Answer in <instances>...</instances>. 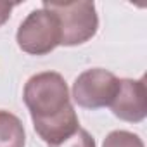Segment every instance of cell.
<instances>
[{
	"label": "cell",
	"instance_id": "2",
	"mask_svg": "<svg viewBox=\"0 0 147 147\" xmlns=\"http://www.w3.org/2000/svg\"><path fill=\"white\" fill-rule=\"evenodd\" d=\"M43 7L52 11L59 19L61 45L85 43L99 28L94 2H45Z\"/></svg>",
	"mask_w": 147,
	"mask_h": 147
},
{
	"label": "cell",
	"instance_id": "7",
	"mask_svg": "<svg viewBox=\"0 0 147 147\" xmlns=\"http://www.w3.org/2000/svg\"><path fill=\"white\" fill-rule=\"evenodd\" d=\"M23 123L9 111H0V147H24Z\"/></svg>",
	"mask_w": 147,
	"mask_h": 147
},
{
	"label": "cell",
	"instance_id": "10",
	"mask_svg": "<svg viewBox=\"0 0 147 147\" xmlns=\"http://www.w3.org/2000/svg\"><path fill=\"white\" fill-rule=\"evenodd\" d=\"M16 7V4H9V2H0V26H2L7 19H9V16H11V12H12V9Z\"/></svg>",
	"mask_w": 147,
	"mask_h": 147
},
{
	"label": "cell",
	"instance_id": "9",
	"mask_svg": "<svg viewBox=\"0 0 147 147\" xmlns=\"http://www.w3.org/2000/svg\"><path fill=\"white\" fill-rule=\"evenodd\" d=\"M49 147H95V142H94V138L90 137L88 131L80 128L76 133H73L64 142H61L57 145H49Z\"/></svg>",
	"mask_w": 147,
	"mask_h": 147
},
{
	"label": "cell",
	"instance_id": "8",
	"mask_svg": "<svg viewBox=\"0 0 147 147\" xmlns=\"http://www.w3.org/2000/svg\"><path fill=\"white\" fill-rule=\"evenodd\" d=\"M102 147H144V144L135 133H130L125 130H116L106 137Z\"/></svg>",
	"mask_w": 147,
	"mask_h": 147
},
{
	"label": "cell",
	"instance_id": "4",
	"mask_svg": "<svg viewBox=\"0 0 147 147\" xmlns=\"http://www.w3.org/2000/svg\"><path fill=\"white\" fill-rule=\"evenodd\" d=\"M119 88V80L106 69H88L76 78L73 85V97L78 106L99 109L111 106Z\"/></svg>",
	"mask_w": 147,
	"mask_h": 147
},
{
	"label": "cell",
	"instance_id": "3",
	"mask_svg": "<svg viewBox=\"0 0 147 147\" xmlns=\"http://www.w3.org/2000/svg\"><path fill=\"white\" fill-rule=\"evenodd\" d=\"M18 45L31 55H45L61 45V26L57 16L49 9L28 14L18 30Z\"/></svg>",
	"mask_w": 147,
	"mask_h": 147
},
{
	"label": "cell",
	"instance_id": "6",
	"mask_svg": "<svg viewBox=\"0 0 147 147\" xmlns=\"http://www.w3.org/2000/svg\"><path fill=\"white\" fill-rule=\"evenodd\" d=\"M33 125H35L36 133L40 135V138L45 140L49 145H57L80 130L78 116H76L73 106L67 107L59 116H54L45 121H36Z\"/></svg>",
	"mask_w": 147,
	"mask_h": 147
},
{
	"label": "cell",
	"instance_id": "5",
	"mask_svg": "<svg viewBox=\"0 0 147 147\" xmlns=\"http://www.w3.org/2000/svg\"><path fill=\"white\" fill-rule=\"evenodd\" d=\"M114 116L123 121L137 123L147 114V88L145 80H119V88L111 102Z\"/></svg>",
	"mask_w": 147,
	"mask_h": 147
},
{
	"label": "cell",
	"instance_id": "1",
	"mask_svg": "<svg viewBox=\"0 0 147 147\" xmlns=\"http://www.w3.org/2000/svg\"><path fill=\"white\" fill-rule=\"evenodd\" d=\"M23 97L31 113L33 123L59 116L71 107L67 85L59 73L47 71L31 76L24 87Z\"/></svg>",
	"mask_w": 147,
	"mask_h": 147
}]
</instances>
